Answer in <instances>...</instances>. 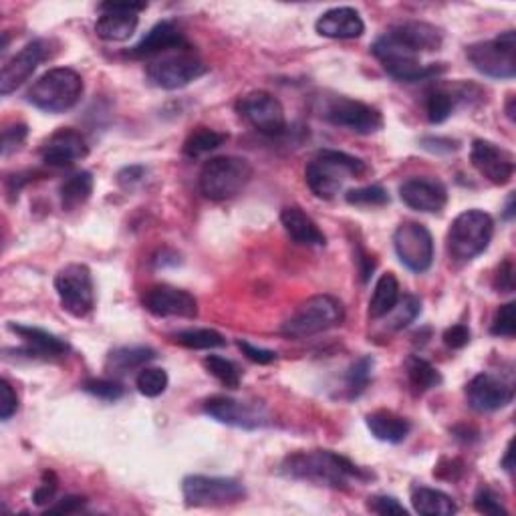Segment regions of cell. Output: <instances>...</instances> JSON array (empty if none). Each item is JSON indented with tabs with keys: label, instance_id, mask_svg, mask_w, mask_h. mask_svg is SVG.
Masks as SVG:
<instances>
[{
	"label": "cell",
	"instance_id": "23",
	"mask_svg": "<svg viewBox=\"0 0 516 516\" xmlns=\"http://www.w3.org/2000/svg\"><path fill=\"white\" fill-rule=\"evenodd\" d=\"M89 146L77 129L63 128L53 133L41 148L43 162L51 167H69L87 158Z\"/></svg>",
	"mask_w": 516,
	"mask_h": 516
},
{
	"label": "cell",
	"instance_id": "28",
	"mask_svg": "<svg viewBox=\"0 0 516 516\" xmlns=\"http://www.w3.org/2000/svg\"><path fill=\"white\" fill-rule=\"evenodd\" d=\"M368 428L373 438L379 442L399 444L412 432V424L404 416H397L389 409H377V412L368 416Z\"/></svg>",
	"mask_w": 516,
	"mask_h": 516
},
{
	"label": "cell",
	"instance_id": "52",
	"mask_svg": "<svg viewBox=\"0 0 516 516\" xmlns=\"http://www.w3.org/2000/svg\"><path fill=\"white\" fill-rule=\"evenodd\" d=\"M85 506V498L81 496H65L57 501V504H53L47 509V514H75Z\"/></svg>",
	"mask_w": 516,
	"mask_h": 516
},
{
	"label": "cell",
	"instance_id": "20",
	"mask_svg": "<svg viewBox=\"0 0 516 516\" xmlns=\"http://www.w3.org/2000/svg\"><path fill=\"white\" fill-rule=\"evenodd\" d=\"M468 406L480 414L498 412V409L512 404L514 387L509 381L492 376V373H480L466 386Z\"/></svg>",
	"mask_w": 516,
	"mask_h": 516
},
{
	"label": "cell",
	"instance_id": "36",
	"mask_svg": "<svg viewBox=\"0 0 516 516\" xmlns=\"http://www.w3.org/2000/svg\"><path fill=\"white\" fill-rule=\"evenodd\" d=\"M174 341L182 347H188V349H218V347H225L226 339L225 335H220L215 329H186L174 335Z\"/></svg>",
	"mask_w": 516,
	"mask_h": 516
},
{
	"label": "cell",
	"instance_id": "30",
	"mask_svg": "<svg viewBox=\"0 0 516 516\" xmlns=\"http://www.w3.org/2000/svg\"><path fill=\"white\" fill-rule=\"evenodd\" d=\"M156 359V351L151 347L136 345V347H119L110 353L108 369L111 373H128L133 369H144L149 361Z\"/></svg>",
	"mask_w": 516,
	"mask_h": 516
},
{
	"label": "cell",
	"instance_id": "1",
	"mask_svg": "<svg viewBox=\"0 0 516 516\" xmlns=\"http://www.w3.org/2000/svg\"><path fill=\"white\" fill-rule=\"evenodd\" d=\"M281 473L292 480L329 488H351L373 478L368 470L331 450L295 452L282 460Z\"/></svg>",
	"mask_w": 516,
	"mask_h": 516
},
{
	"label": "cell",
	"instance_id": "55",
	"mask_svg": "<svg viewBox=\"0 0 516 516\" xmlns=\"http://www.w3.org/2000/svg\"><path fill=\"white\" fill-rule=\"evenodd\" d=\"M355 258H358V269H359V274H361V281L368 282L369 277H371V272L376 271V266H377L376 258L363 251L361 246H358V254H355Z\"/></svg>",
	"mask_w": 516,
	"mask_h": 516
},
{
	"label": "cell",
	"instance_id": "18",
	"mask_svg": "<svg viewBox=\"0 0 516 516\" xmlns=\"http://www.w3.org/2000/svg\"><path fill=\"white\" fill-rule=\"evenodd\" d=\"M470 162L480 176L494 186H506L514 176V156L509 149L488 139H474L470 149Z\"/></svg>",
	"mask_w": 516,
	"mask_h": 516
},
{
	"label": "cell",
	"instance_id": "47",
	"mask_svg": "<svg viewBox=\"0 0 516 516\" xmlns=\"http://www.w3.org/2000/svg\"><path fill=\"white\" fill-rule=\"evenodd\" d=\"M0 394H3V402H0V420L8 422L19 409V397H16L13 386L6 379L0 381Z\"/></svg>",
	"mask_w": 516,
	"mask_h": 516
},
{
	"label": "cell",
	"instance_id": "35",
	"mask_svg": "<svg viewBox=\"0 0 516 516\" xmlns=\"http://www.w3.org/2000/svg\"><path fill=\"white\" fill-rule=\"evenodd\" d=\"M460 97H464V93H454L450 89H444V87H435L425 97V113H428V119L430 123H444L446 121L454 108H456V101Z\"/></svg>",
	"mask_w": 516,
	"mask_h": 516
},
{
	"label": "cell",
	"instance_id": "42",
	"mask_svg": "<svg viewBox=\"0 0 516 516\" xmlns=\"http://www.w3.org/2000/svg\"><path fill=\"white\" fill-rule=\"evenodd\" d=\"M83 389L89 396L103 399V402H118V399H121L123 394H126V389H123V386L118 384V381L103 379V377L87 379L83 384Z\"/></svg>",
	"mask_w": 516,
	"mask_h": 516
},
{
	"label": "cell",
	"instance_id": "29",
	"mask_svg": "<svg viewBox=\"0 0 516 516\" xmlns=\"http://www.w3.org/2000/svg\"><path fill=\"white\" fill-rule=\"evenodd\" d=\"M412 506L417 514L424 516H452L458 506L454 498L442 491L428 486H416L412 491Z\"/></svg>",
	"mask_w": 516,
	"mask_h": 516
},
{
	"label": "cell",
	"instance_id": "11",
	"mask_svg": "<svg viewBox=\"0 0 516 516\" xmlns=\"http://www.w3.org/2000/svg\"><path fill=\"white\" fill-rule=\"evenodd\" d=\"M55 291L63 311L77 319H83L95 307L93 277L85 264H67L55 277Z\"/></svg>",
	"mask_w": 516,
	"mask_h": 516
},
{
	"label": "cell",
	"instance_id": "12",
	"mask_svg": "<svg viewBox=\"0 0 516 516\" xmlns=\"http://www.w3.org/2000/svg\"><path fill=\"white\" fill-rule=\"evenodd\" d=\"M323 118L337 128H345L359 136H371V133L384 128V115L379 110L368 103L349 100V97H333L323 108Z\"/></svg>",
	"mask_w": 516,
	"mask_h": 516
},
{
	"label": "cell",
	"instance_id": "33",
	"mask_svg": "<svg viewBox=\"0 0 516 516\" xmlns=\"http://www.w3.org/2000/svg\"><path fill=\"white\" fill-rule=\"evenodd\" d=\"M406 373L409 386H412L416 394H425V391H430L442 384L440 371L435 369L430 361L417 358V355H412V358L407 359Z\"/></svg>",
	"mask_w": 516,
	"mask_h": 516
},
{
	"label": "cell",
	"instance_id": "13",
	"mask_svg": "<svg viewBox=\"0 0 516 516\" xmlns=\"http://www.w3.org/2000/svg\"><path fill=\"white\" fill-rule=\"evenodd\" d=\"M394 248L412 272H425L434 263V238L420 222H402L394 233Z\"/></svg>",
	"mask_w": 516,
	"mask_h": 516
},
{
	"label": "cell",
	"instance_id": "58",
	"mask_svg": "<svg viewBox=\"0 0 516 516\" xmlns=\"http://www.w3.org/2000/svg\"><path fill=\"white\" fill-rule=\"evenodd\" d=\"M502 468H504L509 474H512V442L509 444V446H506L504 458H502Z\"/></svg>",
	"mask_w": 516,
	"mask_h": 516
},
{
	"label": "cell",
	"instance_id": "9",
	"mask_svg": "<svg viewBox=\"0 0 516 516\" xmlns=\"http://www.w3.org/2000/svg\"><path fill=\"white\" fill-rule=\"evenodd\" d=\"M206 73V63L198 55H194L190 49L167 53V55L149 61V65L146 67L149 83L159 89H167V91L190 85Z\"/></svg>",
	"mask_w": 516,
	"mask_h": 516
},
{
	"label": "cell",
	"instance_id": "51",
	"mask_svg": "<svg viewBox=\"0 0 516 516\" xmlns=\"http://www.w3.org/2000/svg\"><path fill=\"white\" fill-rule=\"evenodd\" d=\"M444 343H446L450 349H462L470 343V329L466 325H452L444 331Z\"/></svg>",
	"mask_w": 516,
	"mask_h": 516
},
{
	"label": "cell",
	"instance_id": "16",
	"mask_svg": "<svg viewBox=\"0 0 516 516\" xmlns=\"http://www.w3.org/2000/svg\"><path fill=\"white\" fill-rule=\"evenodd\" d=\"M146 8V3H103L101 16L95 23L97 37L111 43L128 41L139 24L138 14Z\"/></svg>",
	"mask_w": 516,
	"mask_h": 516
},
{
	"label": "cell",
	"instance_id": "5",
	"mask_svg": "<svg viewBox=\"0 0 516 516\" xmlns=\"http://www.w3.org/2000/svg\"><path fill=\"white\" fill-rule=\"evenodd\" d=\"M345 321V309L339 299L331 295H315L301 302L295 313L282 323L281 333L291 339H305L329 329L339 327Z\"/></svg>",
	"mask_w": 516,
	"mask_h": 516
},
{
	"label": "cell",
	"instance_id": "15",
	"mask_svg": "<svg viewBox=\"0 0 516 516\" xmlns=\"http://www.w3.org/2000/svg\"><path fill=\"white\" fill-rule=\"evenodd\" d=\"M204 414L220 424L240 430H261L271 424V416L263 406L240 402L234 397L215 396L204 402Z\"/></svg>",
	"mask_w": 516,
	"mask_h": 516
},
{
	"label": "cell",
	"instance_id": "56",
	"mask_svg": "<svg viewBox=\"0 0 516 516\" xmlns=\"http://www.w3.org/2000/svg\"><path fill=\"white\" fill-rule=\"evenodd\" d=\"M442 470H446V474H442L440 478L444 480H458L462 474H464V464H462V460H442L438 466H435L434 474L435 473H442Z\"/></svg>",
	"mask_w": 516,
	"mask_h": 516
},
{
	"label": "cell",
	"instance_id": "46",
	"mask_svg": "<svg viewBox=\"0 0 516 516\" xmlns=\"http://www.w3.org/2000/svg\"><path fill=\"white\" fill-rule=\"evenodd\" d=\"M57 488H59V480L53 473H44L43 474V483L37 486V491L33 492V501L37 506H47L53 501H55V494H57Z\"/></svg>",
	"mask_w": 516,
	"mask_h": 516
},
{
	"label": "cell",
	"instance_id": "7",
	"mask_svg": "<svg viewBox=\"0 0 516 516\" xmlns=\"http://www.w3.org/2000/svg\"><path fill=\"white\" fill-rule=\"evenodd\" d=\"M253 180V166L238 156L212 158L200 172V192L208 200L225 202L243 192Z\"/></svg>",
	"mask_w": 516,
	"mask_h": 516
},
{
	"label": "cell",
	"instance_id": "49",
	"mask_svg": "<svg viewBox=\"0 0 516 516\" xmlns=\"http://www.w3.org/2000/svg\"><path fill=\"white\" fill-rule=\"evenodd\" d=\"M236 345H238V349L243 351V355H246V359L258 363V366H266V363H272L274 359H277V353L274 351L263 349V347H254L253 343H248L244 339H238Z\"/></svg>",
	"mask_w": 516,
	"mask_h": 516
},
{
	"label": "cell",
	"instance_id": "19",
	"mask_svg": "<svg viewBox=\"0 0 516 516\" xmlns=\"http://www.w3.org/2000/svg\"><path fill=\"white\" fill-rule=\"evenodd\" d=\"M188 49H192V44L186 39V34L177 26V23L162 21L156 26H151L146 37L128 51V55L133 59H158L167 55V53Z\"/></svg>",
	"mask_w": 516,
	"mask_h": 516
},
{
	"label": "cell",
	"instance_id": "60",
	"mask_svg": "<svg viewBox=\"0 0 516 516\" xmlns=\"http://www.w3.org/2000/svg\"><path fill=\"white\" fill-rule=\"evenodd\" d=\"M506 115H509L511 121H514V95H509V101H506Z\"/></svg>",
	"mask_w": 516,
	"mask_h": 516
},
{
	"label": "cell",
	"instance_id": "41",
	"mask_svg": "<svg viewBox=\"0 0 516 516\" xmlns=\"http://www.w3.org/2000/svg\"><path fill=\"white\" fill-rule=\"evenodd\" d=\"M347 204L361 208H376L389 204V194L381 186H366V188H355L345 194Z\"/></svg>",
	"mask_w": 516,
	"mask_h": 516
},
{
	"label": "cell",
	"instance_id": "32",
	"mask_svg": "<svg viewBox=\"0 0 516 516\" xmlns=\"http://www.w3.org/2000/svg\"><path fill=\"white\" fill-rule=\"evenodd\" d=\"M399 301V282L394 272L381 274L369 301V319H384Z\"/></svg>",
	"mask_w": 516,
	"mask_h": 516
},
{
	"label": "cell",
	"instance_id": "59",
	"mask_svg": "<svg viewBox=\"0 0 516 516\" xmlns=\"http://www.w3.org/2000/svg\"><path fill=\"white\" fill-rule=\"evenodd\" d=\"M504 218H506V220H512V218H514V194H511V196H509V202H506Z\"/></svg>",
	"mask_w": 516,
	"mask_h": 516
},
{
	"label": "cell",
	"instance_id": "27",
	"mask_svg": "<svg viewBox=\"0 0 516 516\" xmlns=\"http://www.w3.org/2000/svg\"><path fill=\"white\" fill-rule=\"evenodd\" d=\"M281 222L287 234L299 244L305 246H325L327 238L317 226V222L311 218L305 210L299 206H287L281 212Z\"/></svg>",
	"mask_w": 516,
	"mask_h": 516
},
{
	"label": "cell",
	"instance_id": "39",
	"mask_svg": "<svg viewBox=\"0 0 516 516\" xmlns=\"http://www.w3.org/2000/svg\"><path fill=\"white\" fill-rule=\"evenodd\" d=\"M371 371H373V358H369V355L359 358L353 363L345 377V387L349 391V397H358L366 391L371 379Z\"/></svg>",
	"mask_w": 516,
	"mask_h": 516
},
{
	"label": "cell",
	"instance_id": "45",
	"mask_svg": "<svg viewBox=\"0 0 516 516\" xmlns=\"http://www.w3.org/2000/svg\"><path fill=\"white\" fill-rule=\"evenodd\" d=\"M368 509L376 514H407V509L404 504H399L397 498L387 496V494H379V496H371L368 502Z\"/></svg>",
	"mask_w": 516,
	"mask_h": 516
},
{
	"label": "cell",
	"instance_id": "3",
	"mask_svg": "<svg viewBox=\"0 0 516 516\" xmlns=\"http://www.w3.org/2000/svg\"><path fill=\"white\" fill-rule=\"evenodd\" d=\"M83 95V79L73 69L57 67L41 75L26 91V100L47 113L73 110Z\"/></svg>",
	"mask_w": 516,
	"mask_h": 516
},
{
	"label": "cell",
	"instance_id": "48",
	"mask_svg": "<svg viewBox=\"0 0 516 516\" xmlns=\"http://www.w3.org/2000/svg\"><path fill=\"white\" fill-rule=\"evenodd\" d=\"M26 133H29V129H26L24 123H14V126L6 128L3 131V154L8 156L11 151L19 149L26 139Z\"/></svg>",
	"mask_w": 516,
	"mask_h": 516
},
{
	"label": "cell",
	"instance_id": "14",
	"mask_svg": "<svg viewBox=\"0 0 516 516\" xmlns=\"http://www.w3.org/2000/svg\"><path fill=\"white\" fill-rule=\"evenodd\" d=\"M236 110L256 131H261L263 136L277 138L287 129V118H284L282 103L269 91L246 93L238 100Z\"/></svg>",
	"mask_w": 516,
	"mask_h": 516
},
{
	"label": "cell",
	"instance_id": "24",
	"mask_svg": "<svg viewBox=\"0 0 516 516\" xmlns=\"http://www.w3.org/2000/svg\"><path fill=\"white\" fill-rule=\"evenodd\" d=\"M315 31L327 39H359L366 33V23L355 8L337 6L319 16Z\"/></svg>",
	"mask_w": 516,
	"mask_h": 516
},
{
	"label": "cell",
	"instance_id": "2",
	"mask_svg": "<svg viewBox=\"0 0 516 516\" xmlns=\"http://www.w3.org/2000/svg\"><path fill=\"white\" fill-rule=\"evenodd\" d=\"M366 170L368 166L359 158L337 149H321L307 164L305 180L317 198L331 200L347 182L366 174Z\"/></svg>",
	"mask_w": 516,
	"mask_h": 516
},
{
	"label": "cell",
	"instance_id": "6",
	"mask_svg": "<svg viewBox=\"0 0 516 516\" xmlns=\"http://www.w3.org/2000/svg\"><path fill=\"white\" fill-rule=\"evenodd\" d=\"M494 236V220L484 210H466L448 230V254L458 263H470L483 254Z\"/></svg>",
	"mask_w": 516,
	"mask_h": 516
},
{
	"label": "cell",
	"instance_id": "43",
	"mask_svg": "<svg viewBox=\"0 0 516 516\" xmlns=\"http://www.w3.org/2000/svg\"><path fill=\"white\" fill-rule=\"evenodd\" d=\"M516 305L514 302H506L501 309L496 311V315L492 319L491 333L496 337H506V339H512L516 333V317H514Z\"/></svg>",
	"mask_w": 516,
	"mask_h": 516
},
{
	"label": "cell",
	"instance_id": "37",
	"mask_svg": "<svg viewBox=\"0 0 516 516\" xmlns=\"http://www.w3.org/2000/svg\"><path fill=\"white\" fill-rule=\"evenodd\" d=\"M420 313H422V301L420 299L414 297V295L399 297V301L396 302V307L386 315L387 329H391V331H399V329H404L409 323H414Z\"/></svg>",
	"mask_w": 516,
	"mask_h": 516
},
{
	"label": "cell",
	"instance_id": "57",
	"mask_svg": "<svg viewBox=\"0 0 516 516\" xmlns=\"http://www.w3.org/2000/svg\"><path fill=\"white\" fill-rule=\"evenodd\" d=\"M464 432H460L458 428H454V434H456V438H460V440H464V442H473V440H478V430H474V428H462Z\"/></svg>",
	"mask_w": 516,
	"mask_h": 516
},
{
	"label": "cell",
	"instance_id": "50",
	"mask_svg": "<svg viewBox=\"0 0 516 516\" xmlns=\"http://www.w3.org/2000/svg\"><path fill=\"white\" fill-rule=\"evenodd\" d=\"M494 287L498 292H512L514 291V263L511 258L498 266L496 277H494Z\"/></svg>",
	"mask_w": 516,
	"mask_h": 516
},
{
	"label": "cell",
	"instance_id": "31",
	"mask_svg": "<svg viewBox=\"0 0 516 516\" xmlns=\"http://www.w3.org/2000/svg\"><path fill=\"white\" fill-rule=\"evenodd\" d=\"M93 194V176L91 172H77L61 184V206L67 212H73L77 208H81L83 204L91 198Z\"/></svg>",
	"mask_w": 516,
	"mask_h": 516
},
{
	"label": "cell",
	"instance_id": "25",
	"mask_svg": "<svg viewBox=\"0 0 516 516\" xmlns=\"http://www.w3.org/2000/svg\"><path fill=\"white\" fill-rule=\"evenodd\" d=\"M8 329L14 335H19L24 341V353L31 355V358H41V359H61L71 351L69 343L63 339H59L57 335H53L49 331H43L39 327L31 325H21V323H8Z\"/></svg>",
	"mask_w": 516,
	"mask_h": 516
},
{
	"label": "cell",
	"instance_id": "17",
	"mask_svg": "<svg viewBox=\"0 0 516 516\" xmlns=\"http://www.w3.org/2000/svg\"><path fill=\"white\" fill-rule=\"evenodd\" d=\"M47 57H49L47 41L37 39L26 43L13 59H8L3 65V73H0V93L11 95L13 91H16L21 85L29 81L31 75Z\"/></svg>",
	"mask_w": 516,
	"mask_h": 516
},
{
	"label": "cell",
	"instance_id": "53",
	"mask_svg": "<svg viewBox=\"0 0 516 516\" xmlns=\"http://www.w3.org/2000/svg\"><path fill=\"white\" fill-rule=\"evenodd\" d=\"M144 177H146V167L144 166H128V167H123V170H119L118 184L121 186V188L131 190L133 186L139 184L141 180H144Z\"/></svg>",
	"mask_w": 516,
	"mask_h": 516
},
{
	"label": "cell",
	"instance_id": "34",
	"mask_svg": "<svg viewBox=\"0 0 516 516\" xmlns=\"http://www.w3.org/2000/svg\"><path fill=\"white\" fill-rule=\"evenodd\" d=\"M228 139L226 133H220L210 128H196L184 141V156L188 158H200L204 154L218 149Z\"/></svg>",
	"mask_w": 516,
	"mask_h": 516
},
{
	"label": "cell",
	"instance_id": "44",
	"mask_svg": "<svg viewBox=\"0 0 516 516\" xmlns=\"http://www.w3.org/2000/svg\"><path fill=\"white\" fill-rule=\"evenodd\" d=\"M474 506H476V511L483 512V514H491V516H501V514L506 516L509 514V511H506L502 506L501 498H498L491 491V488H480L474 496Z\"/></svg>",
	"mask_w": 516,
	"mask_h": 516
},
{
	"label": "cell",
	"instance_id": "21",
	"mask_svg": "<svg viewBox=\"0 0 516 516\" xmlns=\"http://www.w3.org/2000/svg\"><path fill=\"white\" fill-rule=\"evenodd\" d=\"M144 307L154 317H182L196 319L198 315V301L188 291L170 287V284H156L146 291Z\"/></svg>",
	"mask_w": 516,
	"mask_h": 516
},
{
	"label": "cell",
	"instance_id": "40",
	"mask_svg": "<svg viewBox=\"0 0 516 516\" xmlns=\"http://www.w3.org/2000/svg\"><path fill=\"white\" fill-rule=\"evenodd\" d=\"M204 368L225 387L236 389L240 386V371L230 359L220 358V355H208V358L204 359Z\"/></svg>",
	"mask_w": 516,
	"mask_h": 516
},
{
	"label": "cell",
	"instance_id": "4",
	"mask_svg": "<svg viewBox=\"0 0 516 516\" xmlns=\"http://www.w3.org/2000/svg\"><path fill=\"white\" fill-rule=\"evenodd\" d=\"M371 53L386 69L389 77H394L396 81L404 83H416L425 81L430 77H438L446 71L444 65H424L420 61V55L412 51L402 41H397L391 33H384L376 43L371 44Z\"/></svg>",
	"mask_w": 516,
	"mask_h": 516
},
{
	"label": "cell",
	"instance_id": "10",
	"mask_svg": "<svg viewBox=\"0 0 516 516\" xmlns=\"http://www.w3.org/2000/svg\"><path fill=\"white\" fill-rule=\"evenodd\" d=\"M184 501L194 509H208V506L236 504L246 496L243 483L234 478L220 476H186L182 483Z\"/></svg>",
	"mask_w": 516,
	"mask_h": 516
},
{
	"label": "cell",
	"instance_id": "38",
	"mask_svg": "<svg viewBox=\"0 0 516 516\" xmlns=\"http://www.w3.org/2000/svg\"><path fill=\"white\" fill-rule=\"evenodd\" d=\"M170 384V377L162 368H144L139 369L136 377V386L141 396L146 397H158L162 396Z\"/></svg>",
	"mask_w": 516,
	"mask_h": 516
},
{
	"label": "cell",
	"instance_id": "54",
	"mask_svg": "<svg viewBox=\"0 0 516 516\" xmlns=\"http://www.w3.org/2000/svg\"><path fill=\"white\" fill-rule=\"evenodd\" d=\"M422 148L434 151V154H450V151L458 149V141H452L448 138H424Z\"/></svg>",
	"mask_w": 516,
	"mask_h": 516
},
{
	"label": "cell",
	"instance_id": "8",
	"mask_svg": "<svg viewBox=\"0 0 516 516\" xmlns=\"http://www.w3.org/2000/svg\"><path fill=\"white\" fill-rule=\"evenodd\" d=\"M516 33L506 31L491 41L470 44L466 57L473 67L486 77L512 79L516 75Z\"/></svg>",
	"mask_w": 516,
	"mask_h": 516
},
{
	"label": "cell",
	"instance_id": "26",
	"mask_svg": "<svg viewBox=\"0 0 516 516\" xmlns=\"http://www.w3.org/2000/svg\"><path fill=\"white\" fill-rule=\"evenodd\" d=\"M387 33L394 34L397 41H402L406 47L416 51L417 55L438 51L444 43V34L438 26L422 21H406L394 24Z\"/></svg>",
	"mask_w": 516,
	"mask_h": 516
},
{
	"label": "cell",
	"instance_id": "22",
	"mask_svg": "<svg viewBox=\"0 0 516 516\" xmlns=\"http://www.w3.org/2000/svg\"><path fill=\"white\" fill-rule=\"evenodd\" d=\"M399 198L412 210L438 215L446 208L448 190L440 180H432V177H409L399 186Z\"/></svg>",
	"mask_w": 516,
	"mask_h": 516
}]
</instances>
